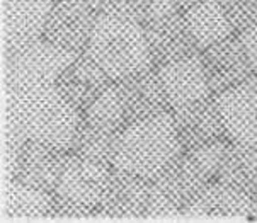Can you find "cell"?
Segmentation results:
<instances>
[{
	"label": "cell",
	"instance_id": "3957f363",
	"mask_svg": "<svg viewBox=\"0 0 257 223\" xmlns=\"http://www.w3.org/2000/svg\"><path fill=\"white\" fill-rule=\"evenodd\" d=\"M87 51L112 80L152 67V55L142 23L99 14Z\"/></svg>",
	"mask_w": 257,
	"mask_h": 223
},
{
	"label": "cell",
	"instance_id": "603a6c76",
	"mask_svg": "<svg viewBox=\"0 0 257 223\" xmlns=\"http://www.w3.org/2000/svg\"><path fill=\"white\" fill-rule=\"evenodd\" d=\"M148 6H150V0H101L99 14L124 17V19L143 23Z\"/></svg>",
	"mask_w": 257,
	"mask_h": 223
},
{
	"label": "cell",
	"instance_id": "4fadbf2b",
	"mask_svg": "<svg viewBox=\"0 0 257 223\" xmlns=\"http://www.w3.org/2000/svg\"><path fill=\"white\" fill-rule=\"evenodd\" d=\"M152 184V179L112 167L107 189L97 204V215L111 218H147Z\"/></svg>",
	"mask_w": 257,
	"mask_h": 223
},
{
	"label": "cell",
	"instance_id": "52a82bcc",
	"mask_svg": "<svg viewBox=\"0 0 257 223\" xmlns=\"http://www.w3.org/2000/svg\"><path fill=\"white\" fill-rule=\"evenodd\" d=\"M55 0H2V46L7 56L43 38Z\"/></svg>",
	"mask_w": 257,
	"mask_h": 223
},
{
	"label": "cell",
	"instance_id": "ac0fdd59",
	"mask_svg": "<svg viewBox=\"0 0 257 223\" xmlns=\"http://www.w3.org/2000/svg\"><path fill=\"white\" fill-rule=\"evenodd\" d=\"M216 181L225 186L257 194V147L232 142L226 145Z\"/></svg>",
	"mask_w": 257,
	"mask_h": 223
},
{
	"label": "cell",
	"instance_id": "7a4b0ae2",
	"mask_svg": "<svg viewBox=\"0 0 257 223\" xmlns=\"http://www.w3.org/2000/svg\"><path fill=\"white\" fill-rule=\"evenodd\" d=\"M17 95V121L24 138L70 150L82 113L60 94L55 84L12 90Z\"/></svg>",
	"mask_w": 257,
	"mask_h": 223
},
{
	"label": "cell",
	"instance_id": "7c38bea8",
	"mask_svg": "<svg viewBox=\"0 0 257 223\" xmlns=\"http://www.w3.org/2000/svg\"><path fill=\"white\" fill-rule=\"evenodd\" d=\"M216 104L228 138L257 147V75L216 95Z\"/></svg>",
	"mask_w": 257,
	"mask_h": 223
},
{
	"label": "cell",
	"instance_id": "4316f807",
	"mask_svg": "<svg viewBox=\"0 0 257 223\" xmlns=\"http://www.w3.org/2000/svg\"><path fill=\"white\" fill-rule=\"evenodd\" d=\"M68 2H73L77 6L87 9H94V11H99V6H101V0H68Z\"/></svg>",
	"mask_w": 257,
	"mask_h": 223
},
{
	"label": "cell",
	"instance_id": "9c48e42d",
	"mask_svg": "<svg viewBox=\"0 0 257 223\" xmlns=\"http://www.w3.org/2000/svg\"><path fill=\"white\" fill-rule=\"evenodd\" d=\"M143 29L155 67L201 55V48L191 34L181 11L159 19H148L143 23Z\"/></svg>",
	"mask_w": 257,
	"mask_h": 223
},
{
	"label": "cell",
	"instance_id": "5bb4252c",
	"mask_svg": "<svg viewBox=\"0 0 257 223\" xmlns=\"http://www.w3.org/2000/svg\"><path fill=\"white\" fill-rule=\"evenodd\" d=\"M112 84L114 80L99 67V63L89 55V51L78 53L55 82L60 94L73 104L82 115Z\"/></svg>",
	"mask_w": 257,
	"mask_h": 223
},
{
	"label": "cell",
	"instance_id": "83f0119b",
	"mask_svg": "<svg viewBox=\"0 0 257 223\" xmlns=\"http://www.w3.org/2000/svg\"><path fill=\"white\" fill-rule=\"evenodd\" d=\"M255 196H257V194H255Z\"/></svg>",
	"mask_w": 257,
	"mask_h": 223
},
{
	"label": "cell",
	"instance_id": "7402d4cb",
	"mask_svg": "<svg viewBox=\"0 0 257 223\" xmlns=\"http://www.w3.org/2000/svg\"><path fill=\"white\" fill-rule=\"evenodd\" d=\"M226 17L238 33L257 24V0H218Z\"/></svg>",
	"mask_w": 257,
	"mask_h": 223
},
{
	"label": "cell",
	"instance_id": "44dd1931",
	"mask_svg": "<svg viewBox=\"0 0 257 223\" xmlns=\"http://www.w3.org/2000/svg\"><path fill=\"white\" fill-rule=\"evenodd\" d=\"M82 116L85 123L97 130L107 131V133H121L128 126L123 102H121L114 84L107 87Z\"/></svg>",
	"mask_w": 257,
	"mask_h": 223
},
{
	"label": "cell",
	"instance_id": "6da1fadb",
	"mask_svg": "<svg viewBox=\"0 0 257 223\" xmlns=\"http://www.w3.org/2000/svg\"><path fill=\"white\" fill-rule=\"evenodd\" d=\"M182 154L172 113L135 121L116 140L112 167L154 179Z\"/></svg>",
	"mask_w": 257,
	"mask_h": 223
},
{
	"label": "cell",
	"instance_id": "ba28073f",
	"mask_svg": "<svg viewBox=\"0 0 257 223\" xmlns=\"http://www.w3.org/2000/svg\"><path fill=\"white\" fill-rule=\"evenodd\" d=\"M199 56L213 95H220L225 90L242 84L255 72L243 50L240 38L233 34L204 48Z\"/></svg>",
	"mask_w": 257,
	"mask_h": 223
},
{
	"label": "cell",
	"instance_id": "e0dca14e",
	"mask_svg": "<svg viewBox=\"0 0 257 223\" xmlns=\"http://www.w3.org/2000/svg\"><path fill=\"white\" fill-rule=\"evenodd\" d=\"M254 196L216 181L210 184L182 211L186 216L208 218H250Z\"/></svg>",
	"mask_w": 257,
	"mask_h": 223
},
{
	"label": "cell",
	"instance_id": "9a60e30c",
	"mask_svg": "<svg viewBox=\"0 0 257 223\" xmlns=\"http://www.w3.org/2000/svg\"><path fill=\"white\" fill-rule=\"evenodd\" d=\"M111 167L73 155L65 167L55 192L82 206L97 209L111 179Z\"/></svg>",
	"mask_w": 257,
	"mask_h": 223
},
{
	"label": "cell",
	"instance_id": "30bf717a",
	"mask_svg": "<svg viewBox=\"0 0 257 223\" xmlns=\"http://www.w3.org/2000/svg\"><path fill=\"white\" fill-rule=\"evenodd\" d=\"M174 123L182 145V152H191L211 143L226 142L228 133L216 104V95L196 100L172 111Z\"/></svg>",
	"mask_w": 257,
	"mask_h": 223
},
{
	"label": "cell",
	"instance_id": "484cf974",
	"mask_svg": "<svg viewBox=\"0 0 257 223\" xmlns=\"http://www.w3.org/2000/svg\"><path fill=\"white\" fill-rule=\"evenodd\" d=\"M174 4L177 6V9L184 14L186 11H189L191 7H194V6H198V4H201L203 0H172Z\"/></svg>",
	"mask_w": 257,
	"mask_h": 223
},
{
	"label": "cell",
	"instance_id": "ffe728a7",
	"mask_svg": "<svg viewBox=\"0 0 257 223\" xmlns=\"http://www.w3.org/2000/svg\"><path fill=\"white\" fill-rule=\"evenodd\" d=\"M117 137L119 133H107V131L97 130L85 123L82 118L70 152L82 159L101 162L104 165H112V154H114Z\"/></svg>",
	"mask_w": 257,
	"mask_h": 223
},
{
	"label": "cell",
	"instance_id": "d6986e66",
	"mask_svg": "<svg viewBox=\"0 0 257 223\" xmlns=\"http://www.w3.org/2000/svg\"><path fill=\"white\" fill-rule=\"evenodd\" d=\"M184 17L201 51L221 39L232 36L235 31L218 0H203L201 4L186 11Z\"/></svg>",
	"mask_w": 257,
	"mask_h": 223
},
{
	"label": "cell",
	"instance_id": "5b68a950",
	"mask_svg": "<svg viewBox=\"0 0 257 223\" xmlns=\"http://www.w3.org/2000/svg\"><path fill=\"white\" fill-rule=\"evenodd\" d=\"M73 154L36 140H24L17 152L16 182L21 187L51 194Z\"/></svg>",
	"mask_w": 257,
	"mask_h": 223
},
{
	"label": "cell",
	"instance_id": "8992f818",
	"mask_svg": "<svg viewBox=\"0 0 257 223\" xmlns=\"http://www.w3.org/2000/svg\"><path fill=\"white\" fill-rule=\"evenodd\" d=\"M126 115V123L147 120L152 116L172 113L171 102L165 95L159 68L155 65L114 80Z\"/></svg>",
	"mask_w": 257,
	"mask_h": 223
},
{
	"label": "cell",
	"instance_id": "cb8c5ba5",
	"mask_svg": "<svg viewBox=\"0 0 257 223\" xmlns=\"http://www.w3.org/2000/svg\"><path fill=\"white\" fill-rule=\"evenodd\" d=\"M97 209L89 208V206H82L77 204L73 201L65 199L63 196H60L58 192H51L50 199H48V216H55V218H82V216H90L95 215Z\"/></svg>",
	"mask_w": 257,
	"mask_h": 223
},
{
	"label": "cell",
	"instance_id": "d4e9b609",
	"mask_svg": "<svg viewBox=\"0 0 257 223\" xmlns=\"http://www.w3.org/2000/svg\"><path fill=\"white\" fill-rule=\"evenodd\" d=\"M238 38H240L243 50H245L250 63L254 65V68L257 72V24L250 26V28L245 29V31L238 33Z\"/></svg>",
	"mask_w": 257,
	"mask_h": 223
},
{
	"label": "cell",
	"instance_id": "2e32d148",
	"mask_svg": "<svg viewBox=\"0 0 257 223\" xmlns=\"http://www.w3.org/2000/svg\"><path fill=\"white\" fill-rule=\"evenodd\" d=\"M157 68H159L160 80H162L165 95L171 102L172 111L211 94L199 55L171 62Z\"/></svg>",
	"mask_w": 257,
	"mask_h": 223
},
{
	"label": "cell",
	"instance_id": "277c9868",
	"mask_svg": "<svg viewBox=\"0 0 257 223\" xmlns=\"http://www.w3.org/2000/svg\"><path fill=\"white\" fill-rule=\"evenodd\" d=\"M77 53L58 48L46 39H38L29 46L7 56L6 80L9 89L21 90L34 85L55 84Z\"/></svg>",
	"mask_w": 257,
	"mask_h": 223
},
{
	"label": "cell",
	"instance_id": "8fae6325",
	"mask_svg": "<svg viewBox=\"0 0 257 223\" xmlns=\"http://www.w3.org/2000/svg\"><path fill=\"white\" fill-rule=\"evenodd\" d=\"M99 11L77 6L68 0H56L48 16L43 39L72 53L87 51Z\"/></svg>",
	"mask_w": 257,
	"mask_h": 223
}]
</instances>
